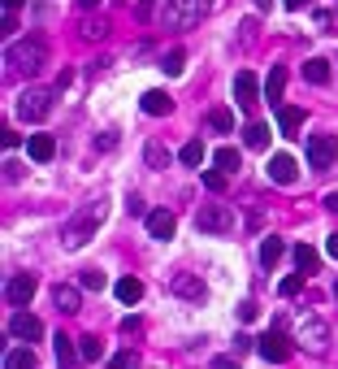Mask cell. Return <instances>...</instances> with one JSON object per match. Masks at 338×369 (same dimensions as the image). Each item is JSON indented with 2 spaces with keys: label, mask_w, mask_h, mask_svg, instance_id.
I'll return each mask as SVG.
<instances>
[{
  "label": "cell",
  "mask_w": 338,
  "mask_h": 369,
  "mask_svg": "<svg viewBox=\"0 0 338 369\" xmlns=\"http://www.w3.org/2000/svg\"><path fill=\"white\" fill-rule=\"evenodd\" d=\"M104 213H108V204L104 200H87V204H78V213H70V222L61 226V243L70 248V252H78L87 239H96V231L104 226Z\"/></svg>",
  "instance_id": "obj_1"
},
{
  "label": "cell",
  "mask_w": 338,
  "mask_h": 369,
  "mask_svg": "<svg viewBox=\"0 0 338 369\" xmlns=\"http://www.w3.org/2000/svg\"><path fill=\"white\" fill-rule=\"evenodd\" d=\"M5 61H9V70L14 74H39L43 66H48V44L39 39V35H31V39H18V44H9V52H5Z\"/></svg>",
  "instance_id": "obj_2"
},
{
  "label": "cell",
  "mask_w": 338,
  "mask_h": 369,
  "mask_svg": "<svg viewBox=\"0 0 338 369\" xmlns=\"http://www.w3.org/2000/svg\"><path fill=\"white\" fill-rule=\"evenodd\" d=\"M61 91V87H56ZM52 87H31V91H22V100H18V118L22 122H43L48 113H52V96H56Z\"/></svg>",
  "instance_id": "obj_3"
},
{
  "label": "cell",
  "mask_w": 338,
  "mask_h": 369,
  "mask_svg": "<svg viewBox=\"0 0 338 369\" xmlns=\"http://www.w3.org/2000/svg\"><path fill=\"white\" fill-rule=\"evenodd\" d=\"M195 231H204V235H230L235 231V213L225 204H204L195 213Z\"/></svg>",
  "instance_id": "obj_4"
},
{
  "label": "cell",
  "mask_w": 338,
  "mask_h": 369,
  "mask_svg": "<svg viewBox=\"0 0 338 369\" xmlns=\"http://www.w3.org/2000/svg\"><path fill=\"white\" fill-rule=\"evenodd\" d=\"M204 14V0H165V26H191Z\"/></svg>",
  "instance_id": "obj_5"
},
{
  "label": "cell",
  "mask_w": 338,
  "mask_h": 369,
  "mask_svg": "<svg viewBox=\"0 0 338 369\" xmlns=\"http://www.w3.org/2000/svg\"><path fill=\"white\" fill-rule=\"evenodd\" d=\"M334 156H338V139L334 135H312L308 139V166L312 170H329Z\"/></svg>",
  "instance_id": "obj_6"
},
{
  "label": "cell",
  "mask_w": 338,
  "mask_h": 369,
  "mask_svg": "<svg viewBox=\"0 0 338 369\" xmlns=\"http://www.w3.org/2000/svg\"><path fill=\"white\" fill-rule=\"evenodd\" d=\"M235 104H239V109H247V113L260 104V83H256L252 70H239L235 74Z\"/></svg>",
  "instance_id": "obj_7"
},
{
  "label": "cell",
  "mask_w": 338,
  "mask_h": 369,
  "mask_svg": "<svg viewBox=\"0 0 338 369\" xmlns=\"http://www.w3.org/2000/svg\"><path fill=\"white\" fill-rule=\"evenodd\" d=\"M256 352H260L265 360L282 365V360H291V339H287V335H277V330H269V335L256 339Z\"/></svg>",
  "instance_id": "obj_8"
},
{
  "label": "cell",
  "mask_w": 338,
  "mask_h": 369,
  "mask_svg": "<svg viewBox=\"0 0 338 369\" xmlns=\"http://www.w3.org/2000/svg\"><path fill=\"white\" fill-rule=\"evenodd\" d=\"M35 287H39V283H35V274H14V278L5 283V300H9L14 308H26V304H31V295H35Z\"/></svg>",
  "instance_id": "obj_9"
},
{
  "label": "cell",
  "mask_w": 338,
  "mask_h": 369,
  "mask_svg": "<svg viewBox=\"0 0 338 369\" xmlns=\"http://www.w3.org/2000/svg\"><path fill=\"white\" fill-rule=\"evenodd\" d=\"M265 170H269V178H273V183H282V187H291V183L299 178V166H295V156H287V152H273Z\"/></svg>",
  "instance_id": "obj_10"
},
{
  "label": "cell",
  "mask_w": 338,
  "mask_h": 369,
  "mask_svg": "<svg viewBox=\"0 0 338 369\" xmlns=\"http://www.w3.org/2000/svg\"><path fill=\"white\" fill-rule=\"evenodd\" d=\"M9 335H14L18 343H39V339H43V322L31 318V313H18V318L9 322Z\"/></svg>",
  "instance_id": "obj_11"
},
{
  "label": "cell",
  "mask_w": 338,
  "mask_h": 369,
  "mask_svg": "<svg viewBox=\"0 0 338 369\" xmlns=\"http://www.w3.org/2000/svg\"><path fill=\"white\" fill-rule=\"evenodd\" d=\"M143 222H148V235L160 239V243H165V239H174V231H178V218L169 213V208H156V213H148Z\"/></svg>",
  "instance_id": "obj_12"
},
{
  "label": "cell",
  "mask_w": 338,
  "mask_h": 369,
  "mask_svg": "<svg viewBox=\"0 0 338 369\" xmlns=\"http://www.w3.org/2000/svg\"><path fill=\"white\" fill-rule=\"evenodd\" d=\"M299 339H304L312 352H325V348H329V326H325L321 318H308V322L299 326Z\"/></svg>",
  "instance_id": "obj_13"
},
{
  "label": "cell",
  "mask_w": 338,
  "mask_h": 369,
  "mask_svg": "<svg viewBox=\"0 0 338 369\" xmlns=\"http://www.w3.org/2000/svg\"><path fill=\"white\" fill-rule=\"evenodd\" d=\"M169 287H174V295H183V300H204L208 291H204V283L195 278V274H174V283H169Z\"/></svg>",
  "instance_id": "obj_14"
},
{
  "label": "cell",
  "mask_w": 338,
  "mask_h": 369,
  "mask_svg": "<svg viewBox=\"0 0 338 369\" xmlns=\"http://www.w3.org/2000/svg\"><path fill=\"white\" fill-rule=\"evenodd\" d=\"M52 304L61 308V313H83V295H78V287H70V283H56Z\"/></svg>",
  "instance_id": "obj_15"
},
{
  "label": "cell",
  "mask_w": 338,
  "mask_h": 369,
  "mask_svg": "<svg viewBox=\"0 0 338 369\" xmlns=\"http://www.w3.org/2000/svg\"><path fill=\"white\" fill-rule=\"evenodd\" d=\"M26 156H31V161H52V156H56V139L52 135H31L26 139Z\"/></svg>",
  "instance_id": "obj_16"
},
{
  "label": "cell",
  "mask_w": 338,
  "mask_h": 369,
  "mask_svg": "<svg viewBox=\"0 0 338 369\" xmlns=\"http://www.w3.org/2000/svg\"><path fill=\"white\" fill-rule=\"evenodd\" d=\"M143 113H152V118H165L169 109H174V96H169V91H143Z\"/></svg>",
  "instance_id": "obj_17"
},
{
  "label": "cell",
  "mask_w": 338,
  "mask_h": 369,
  "mask_svg": "<svg viewBox=\"0 0 338 369\" xmlns=\"http://www.w3.org/2000/svg\"><path fill=\"white\" fill-rule=\"evenodd\" d=\"M299 126H304V109H295V104H277V131L295 135Z\"/></svg>",
  "instance_id": "obj_18"
},
{
  "label": "cell",
  "mask_w": 338,
  "mask_h": 369,
  "mask_svg": "<svg viewBox=\"0 0 338 369\" xmlns=\"http://www.w3.org/2000/svg\"><path fill=\"white\" fill-rule=\"evenodd\" d=\"M113 291H118V300H122V304H139V300H143V283H139L135 274L118 278V287H113Z\"/></svg>",
  "instance_id": "obj_19"
},
{
  "label": "cell",
  "mask_w": 338,
  "mask_h": 369,
  "mask_svg": "<svg viewBox=\"0 0 338 369\" xmlns=\"http://www.w3.org/2000/svg\"><path fill=\"white\" fill-rule=\"evenodd\" d=\"M52 352H56V365H74V360H83V352H78L74 339H66V335H56V339H52Z\"/></svg>",
  "instance_id": "obj_20"
},
{
  "label": "cell",
  "mask_w": 338,
  "mask_h": 369,
  "mask_svg": "<svg viewBox=\"0 0 338 369\" xmlns=\"http://www.w3.org/2000/svg\"><path fill=\"white\" fill-rule=\"evenodd\" d=\"M304 79L317 83V87H325V83H329V61H325V57H308V61H304Z\"/></svg>",
  "instance_id": "obj_21"
},
{
  "label": "cell",
  "mask_w": 338,
  "mask_h": 369,
  "mask_svg": "<svg viewBox=\"0 0 338 369\" xmlns=\"http://www.w3.org/2000/svg\"><path fill=\"white\" fill-rule=\"evenodd\" d=\"M243 143L256 148V152L269 148V122H247V126H243Z\"/></svg>",
  "instance_id": "obj_22"
},
{
  "label": "cell",
  "mask_w": 338,
  "mask_h": 369,
  "mask_svg": "<svg viewBox=\"0 0 338 369\" xmlns=\"http://www.w3.org/2000/svg\"><path fill=\"white\" fill-rule=\"evenodd\" d=\"M282 91H287V70H282V66H273V70H269V83H265L269 104H277V100H282Z\"/></svg>",
  "instance_id": "obj_23"
},
{
  "label": "cell",
  "mask_w": 338,
  "mask_h": 369,
  "mask_svg": "<svg viewBox=\"0 0 338 369\" xmlns=\"http://www.w3.org/2000/svg\"><path fill=\"white\" fill-rule=\"evenodd\" d=\"M212 161H217L225 174H235V170L243 166V156H239V148H217V152H212Z\"/></svg>",
  "instance_id": "obj_24"
},
{
  "label": "cell",
  "mask_w": 338,
  "mask_h": 369,
  "mask_svg": "<svg viewBox=\"0 0 338 369\" xmlns=\"http://www.w3.org/2000/svg\"><path fill=\"white\" fill-rule=\"evenodd\" d=\"M282 252H287V243H282V239H265V243H260V266H265V270L277 266Z\"/></svg>",
  "instance_id": "obj_25"
},
{
  "label": "cell",
  "mask_w": 338,
  "mask_h": 369,
  "mask_svg": "<svg viewBox=\"0 0 338 369\" xmlns=\"http://www.w3.org/2000/svg\"><path fill=\"white\" fill-rule=\"evenodd\" d=\"M295 266H299L304 274H312V270L321 266V256H317V248H308V243H299V248H295Z\"/></svg>",
  "instance_id": "obj_26"
},
{
  "label": "cell",
  "mask_w": 338,
  "mask_h": 369,
  "mask_svg": "<svg viewBox=\"0 0 338 369\" xmlns=\"http://www.w3.org/2000/svg\"><path fill=\"white\" fill-rule=\"evenodd\" d=\"M5 365H9V369H35V352H31V348H14V352L5 356Z\"/></svg>",
  "instance_id": "obj_27"
},
{
  "label": "cell",
  "mask_w": 338,
  "mask_h": 369,
  "mask_svg": "<svg viewBox=\"0 0 338 369\" xmlns=\"http://www.w3.org/2000/svg\"><path fill=\"white\" fill-rule=\"evenodd\" d=\"M225 183H230V174H225L221 166H217V170H204V187H208L212 196H221V191H225Z\"/></svg>",
  "instance_id": "obj_28"
},
{
  "label": "cell",
  "mask_w": 338,
  "mask_h": 369,
  "mask_svg": "<svg viewBox=\"0 0 338 369\" xmlns=\"http://www.w3.org/2000/svg\"><path fill=\"white\" fill-rule=\"evenodd\" d=\"M78 352H83V360H100V356H104V343H100L96 335H83V339H78Z\"/></svg>",
  "instance_id": "obj_29"
},
{
  "label": "cell",
  "mask_w": 338,
  "mask_h": 369,
  "mask_svg": "<svg viewBox=\"0 0 338 369\" xmlns=\"http://www.w3.org/2000/svg\"><path fill=\"white\" fill-rule=\"evenodd\" d=\"M208 126H212V131H235V113H230V109H212V113H208Z\"/></svg>",
  "instance_id": "obj_30"
},
{
  "label": "cell",
  "mask_w": 338,
  "mask_h": 369,
  "mask_svg": "<svg viewBox=\"0 0 338 369\" xmlns=\"http://www.w3.org/2000/svg\"><path fill=\"white\" fill-rule=\"evenodd\" d=\"M178 156H183V166H200V161H204V143H200V139H191V143H183V152H178Z\"/></svg>",
  "instance_id": "obj_31"
},
{
  "label": "cell",
  "mask_w": 338,
  "mask_h": 369,
  "mask_svg": "<svg viewBox=\"0 0 338 369\" xmlns=\"http://www.w3.org/2000/svg\"><path fill=\"white\" fill-rule=\"evenodd\" d=\"M183 70H187V52H183V48H174V52L165 57V74H174V79H178Z\"/></svg>",
  "instance_id": "obj_32"
},
{
  "label": "cell",
  "mask_w": 338,
  "mask_h": 369,
  "mask_svg": "<svg viewBox=\"0 0 338 369\" xmlns=\"http://www.w3.org/2000/svg\"><path fill=\"white\" fill-rule=\"evenodd\" d=\"M304 278H308L304 270H299V274H287V278H282V287H277V291H282V295H299V291H304Z\"/></svg>",
  "instance_id": "obj_33"
},
{
  "label": "cell",
  "mask_w": 338,
  "mask_h": 369,
  "mask_svg": "<svg viewBox=\"0 0 338 369\" xmlns=\"http://www.w3.org/2000/svg\"><path fill=\"white\" fill-rule=\"evenodd\" d=\"M104 35H108V22H104V18H96V22L87 18V22H83V39H104Z\"/></svg>",
  "instance_id": "obj_34"
},
{
  "label": "cell",
  "mask_w": 338,
  "mask_h": 369,
  "mask_svg": "<svg viewBox=\"0 0 338 369\" xmlns=\"http://www.w3.org/2000/svg\"><path fill=\"white\" fill-rule=\"evenodd\" d=\"M78 283H83L87 291H104V287H108V278H104L100 270H83V278H78Z\"/></svg>",
  "instance_id": "obj_35"
},
{
  "label": "cell",
  "mask_w": 338,
  "mask_h": 369,
  "mask_svg": "<svg viewBox=\"0 0 338 369\" xmlns=\"http://www.w3.org/2000/svg\"><path fill=\"white\" fill-rule=\"evenodd\" d=\"M148 166H152V170H160V166H169V152H165V148H160L156 139L148 143Z\"/></svg>",
  "instance_id": "obj_36"
},
{
  "label": "cell",
  "mask_w": 338,
  "mask_h": 369,
  "mask_svg": "<svg viewBox=\"0 0 338 369\" xmlns=\"http://www.w3.org/2000/svg\"><path fill=\"white\" fill-rule=\"evenodd\" d=\"M108 365H113V369H135V365H139V356H135V352H118Z\"/></svg>",
  "instance_id": "obj_37"
},
{
  "label": "cell",
  "mask_w": 338,
  "mask_h": 369,
  "mask_svg": "<svg viewBox=\"0 0 338 369\" xmlns=\"http://www.w3.org/2000/svg\"><path fill=\"white\" fill-rule=\"evenodd\" d=\"M256 313H260V308H256V300H243V304H239V318H243V322H252Z\"/></svg>",
  "instance_id": "obj_38"
},
{
  "label": "cell",
  "mask_w": 338,
  "mask_h": 369,
  "mask_svg": "<svg viewBox=\"0 0 338 369\" xmlns=\"http://www.w3.org/2000/svg\"><path fill=\"white\" fill-rule=\"evenodd\" d=\"M5 178L18 183V178H22V166H18V161H5Z\"/></svg>",
  "instance_id": "obj_39"
},
{
  "label": "cell",
  "mask_w": 338,
  "mask_h": 369,
  "mask_svg": "<svg viewBox=\"0 0 338 369\" xmlns=\"http://www.w3.org/2000/svg\"><path fill=\"white\" fill-rule=\"evenodd\" d=\"M126 208H130L135 218H148V208H143V200H139V196H130V204H126Z\"/></svg>",
  "instance_id": "obj_40"
},
{
  "label": "cell",
  "mask_w": 338,
  "mask_h": 369,
  "mask_svg": "<svg viewBox=\"0 0 338 369\" xmlns=\"http://www.w3.org/2000/svg\"><path fill=\"white\" fill-rule=\"evenodd\" d=\"M325 252H329V256H334V261H338V231H334V235H329V243H325Z\"/></svg>",
  "instance_id": "obj_41"
},
{
  "label": "cell",
  "mask_w": 338,
  "mask_h": 369,
  "mask_svg": "<svg viewBox=\"0 0 338 369\" xmlns=\"http://www.w3.org/2000/svg\"><path fill=\"white\" fill-rule=\"evenodd\" d=\"M325 208H329V213H338V191H329V196H325Z\"/></svg>",
  "instance_id": "obj_42"
},
{
  "label": "cell",
  "mask_w": 338,
  "mask_h": 369,
  "mask_svg": "<svg viewBox=\"0 0 338 369\" xmlns=\"http://www.w3.org/2000/svg\"><path fill=\"white\" fill-rule=\"evenodd\" d=\"M287 9H308V0H282Z\"/></svg>",
  "instance_id": "obj_43"
},
{
  "label": "cell",
  "mask_w": 338,
  "mask_h": 369,
  "mask_svg": "<svg viewBox=\"0 0 338 369\" xmlns=\"http://www.w3.org/2000/svg\"><path fill=\"white\" fill-rule=\"evenodd\" d=\"M78 5H83V9H96V5H100V0H78Z\"/></svg>",
  "instance_id": "obj_44"
},
{
  "label": "cell",
  "mask_w": 338,
  "mask_h": 369,
  "mask_svg": "<svg viewBox=\"0 0 338 369\" xmlns=\"http://www.w3.org/2000/svg\"><path fill=\"white\" fill-rule=\"evenodd\" d=\"M18 5H22V0H5V9H18Z\"/></svg>",
  "instance_id": "obj_45"
},
{
  "label": "cell",
  "mask_w": 338,
  "mask_h": 369,
  "mask_svg": "<svg viewBox=\"0 0 338 369\" xmlns=\"http://www.w3.org/2000/svg\"><path fill=\"white\" fill-rule=\"evenodd\" d=\"M334 300H338V283H334Z\"/></svg>",
  "instance_id": "obj_46"
}]
</instances>
